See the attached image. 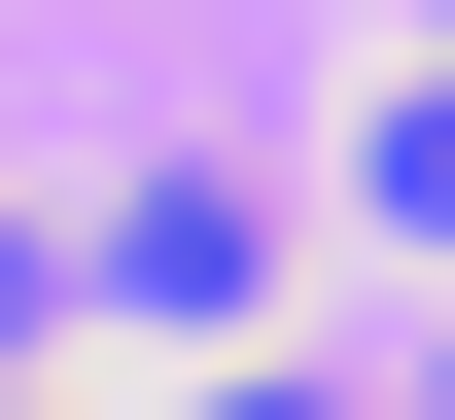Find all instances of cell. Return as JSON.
Masks as SVG:
<instances>
[{
	"label": "cell",
	"mask_w": 455,
	"mask_h": 420,
	"mask_svg": "<svg viewBox=\"0 0 455 420\" xmlns=\"http://www.w3.org/2000/svg\"><path fill=\"white\" fill-rule=\"evenodd\" d=\"M386 210H420V245H455V70H386Z\"/></svg>",
	"instance_id": "cell-2"
},
{
	"label": "cell",
	"mask_w": 455,
	"mask_h": 420,
	"mask_svg": "<svg viewBox=\"0 0 455 420\" xmlns=\"http://www.w3.org/2000/svg\"><path fill=\"white\" fill-rule=\"evenodd\" d=\"M245 245H281V210H245V176H140L106 245H70V281H106V315H245Z\"/></svg>",
	"instance_id": "cell-1"
},
{
	"label": "cell",
	"mask_w": 455,
	"mask_h": 420,
	"mask_svg": "<svg viewBox=\"0 0 455 420\" xmlns=\"http://www.w3.org/2000/svg\"><path fill=\"white\" fill-rule=\"evenodd\" d=\"M36 281H70V245H36V210H0V351H36Z\"/></svg>",
	"instance_id": "cell-3"
}]
</instances>
